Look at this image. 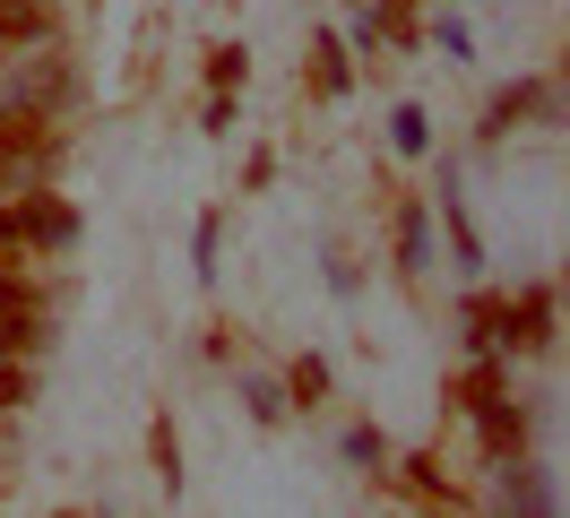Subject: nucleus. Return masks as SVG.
I'll use <instances>...</instances> for the list:
<instances>
[{
	"label": "nucleus",
	"instance_id": "nucleus-1",
	"mask_svg": "<svg viewBox=\"0 0 570 518\" xmlns=\"http://www.w3.org/2000/svg\"><path fill=\"white\" fill-rule=\"evenodd\" d=\"M501 518H553V483L528 458H501Z\"/></svg>",
	"mask_w": 570,
	"mask_h": 518
},
{
	"label": "nucleus",
	"instance_id": "nucleus-2",
	"mask_svg": "<svg viewBox=\"0 0 570 518\" xmlns=\"http://www.w3.org/2000/svg\"><path fill=\"white\" fill-rule=\"evenodd\" d=\"M70 234H78L70 207H52V199H27V207H18V242H43V251H61Z\"/></svg>",
	"mask_w": 570,
	"mask_h": 518
},
{
	"label": "nucleus",
	"instance_id": "nucleus-3",
	"mask_svg": "<svg viewBox=\"0 0 570 518\" xmlns=\"http://www.w3.org/2000/svg\"><path fill=\"white\" fill-rule=\"evenodd\" d=\"M43 35H52V18H43L36 0H0V52L9 43H43Z\"/></svg>",
	"mask_w": 570,
	"mask_h": 518
},
{
	"label": "nucleus",
	"instance_id": "nucleus-4",
	"mask_svg": "<svg viewBox=\"0 0 570 518\" xmlns=\"http://www.w3.org/2000/svg\"><path fill=\"white\" fill-rule=\"evenodd\" d=\"M528 113H553V87H501L484 130H510V121H528Z\"/></svg>",
	"mask_w": 570,
	"mask_h": 518
},
{
	"label": "nucleus",
	"instance_id": "nucleus-5",
	"mask_svg": "<svg viewBox=\"0 0 570 518\" xmlns=\"http://www.w3.org/2000/svg\"><path fill=\"white\" fill-rule=\"evenodd\" d=\"M544 320H553V294H544V285H535L528 303H519V320H510V338H519V345H544V338H553V329H544Z\"/></svg>",
	"mask_w": 570,
	"mask_h": 518
},
{
	"label": "nucleus",
	"instance_id": "nucleus-6",
	"mask_svg": "<svg viewBox=\"0 0 570 518\" xmlns=\"http://www.w3.org/2000/svg\"><path fill=\"white\" fill-rule=\"evenodd\" d=\"M36 338H43V329H36V311H0V363H9V354H27Z\"/></svg>",
	"mask_w": 570,
	"mask_h": 518
},
{
	"label": "nucleus",
	"instance_id": "nucleus-7",
	"mask_svg": "<svg viewBox=\"0 0 570 518\" xmlns=\"http://www.w3.org/2000/svg\"><path fill=\"white\" fill-rule=\"evenodd\" d=\"M321 389H328V363H321V354H303V363H294V380H285V398H303V407H312Z\"/></svg>",
	"mask_w": 570,
	"mask_h": 518
},
{
	"label": "nucleus",
	"instance_id": "nucleus-8",
	"mask_svg": "<svg viewBox=\"0 0 570 518\" xmlns=\"http://www.w3.org/2000/svg\"><path fill=\"white\" fill-rule=\"evenodd\" d=\"M397 251H406V268H432V234H424L415 207H406V225H397Z\"/></svg>",
	"mask_w": 570,
	"mask_h": 518
},
{
	"label": "nucleus",
	"instance_id": "nucleus-9",
	"mask_svg": "<svg viewBox=\"0 0 570 518\" xmlns=\"http://www.w3.org/2000/svg\"><path fill=\"white\" fill-rule=\"evenodd\" d=\"M390 138H397V147H406V156H424V147H432V121H424V113H415V104H406V113H397V121H390Z\"/></svg>",
	"mask_w": 570,
	"mask_h": 518
},
{
	"label": "nucleus",
	"instance_id": "nucleus-10",
	"mask_svg": "<svg viewBox=\"0 0 570 518\" xmlns=\"http://www.w3.org/2000/svg\"><path fill=\"white\" fill-rule=\"evenodd\" d=\"M243 398H250L259 423H277V414H285V389H277V380H243Z\"/></svg>",
	"mask_w": 570,
	"mask_h": 518
},
{
	"label": "nucleus",
	"instance_id": "nucleus-11",
	"mask_svg": "<svg viewBox=\"0 0 570 518\" xmlns=\"http://www.w3.org/2000/svg\"><path fill=\"white\" fill-rule=\"evenodd\" d=\"M243 69H250L243 52H216V61H208V78H216V87H243Z\"/></svg>",
	"mask_w": 570,
	"mask_h": 518
},
{
	"label": "nucleus",
	"instance_id": "nucleus-12",
	"mask_svg": "<svg viewBox=\"0 0 570 518\" xmlns=\"http://www.w3.org/2000/svg\"><path fill=\"white\" fill-rule=\"evenodd\" d=\"M346 458H363V467H381V432H363V423H355V432H346Z\"/></svg>",
	"mask_w": 570,
	"mask_h": 518
},
{
	"label": "nucleus",
	"instance_id": "nucleus-13",
	"mask_svg": "<svg viewBox=\"0 0 570 518\" xmlns=\"http://www.w3.org/2000/svg\"><path fill=\"white\" fill-rule=\"evenodd\" d=\"M0 407H27V372L18 363H0Z\"/></svg>",
	"mask_w": 570,
	"mask_h": 518
},
{
	"label": "nucleus",
	"instance_id": "nucleus-14",
	"mask_svg": "<svg viewBox=\"0 0 570 518\" xmlns=\"http://www.w3.org/2000/svg\"><path fill=\"white\" fill-rule=\"evenodd\" d=\"M9 190H27V165H18V156H0V199H9Z\"/></svg>",
	"mask_w": 570,
	"mask_h": 518
},
{
	"label": "nucleus",
	"instance_id": "nucleus-15",
	"mask_svg": "<svg viewBox=\"0 0 570 518\" xmlns=\"http://www.w3.org/2000/svg\"><path fill=\"white\" fill-rule=\"evenodd\" d=\"M0 251H18V207H0Z\"/></svg>",
	"mask_w": 570,
	"mask_h": 518
}]
</instances>
